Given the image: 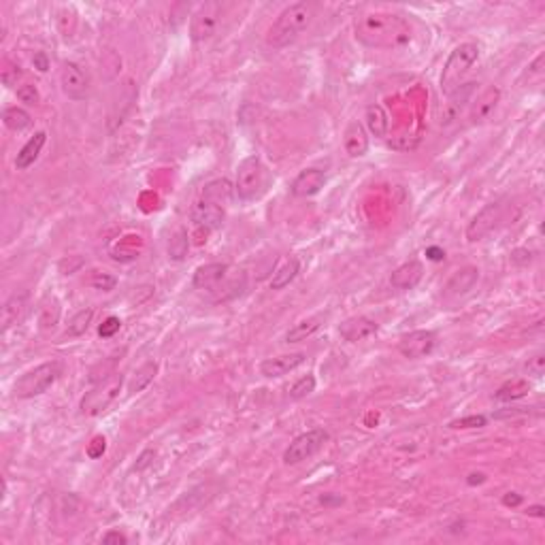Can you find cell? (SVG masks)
<instances>
[{
    "label": "cell",
    "instance_id": "cell-1",
    "mask_svg": "<svg viewBox=\"0 0 545 545\" xmlns=\"http://www.w3.org/2000/svg\"><path fill=\"white\" fill-rule=\"evenodd\" d=\"M354 34L358 43L371 49H401L411 41V26L401 15L377 11L356 17Z\"/></svg>",
    "mask_w": 545,
    "mask_h": 545
},
{
    "label": "cell",
    "instance_id": "cell-2",
    "mask_svg": "<svg viewBox=\"0 0 545 545\" xmlns=\"http://www.w3.org/2000/svg\"><path fill=\"white\" fill-rule=\"evenodd\" d=\"M192 284L196 290L213 292V294H217L220 301H228V298L239 296L245 290L247 279L241 269H234L224 262H211V264H203L194 271Z\"/></svg>",
    "mask_w": 545,
    "mask_h": 545
},
{
    "label": "cell",
    "instance_id": "cell-3",
    "mask_svg": "<svg viewBox=\"0 0 545 545\" xmlns=\"http://www.w3.org/2000/svg\"><path fill=\"white\" fill-rule=\"evenodd\" d=\"M315 6L311 2H294L290 6H286L277 19L273 21V26L269 28L266 34V43L273 49H286L292 43L298 41V36L309 28L311 19H313Z\"/></svg>",
    "mask_w": 545,
    "mask_h": 545
},
{
    "label": "cell",
    "instance_id": "cell-4",
    "mask_svg": "<svg viewBox=\"0 0 545 545\" xmlns=\"http://www.w3.org/2000/svg\"><path fill=\"white\" fill-rule=\"evenodd\" d=\"M273 183L271 171L264 166V162L258 156H247L245 160H241V164L237 166V183L234 190L239 194L241 200H258L262 198L269 188Z\"/></svg>",
    "mask_w": 545,
    "mask_h": 545
},
{
    "label": "cell",
    "instance_id": "cell-5",
    "mask_svg": "<svg viewBox=\"0 0 545 545\" xmlns=\"http://www.w3.org/2000/svg\"><path fill=\"white\" fill-rule=\"evenodd\" d=\"M477 55H480V47L475 43H463L448 55L443 72H441V92L446 96H450L460 85L463 77L477 62Z\"/></svg>",
    "mask_w": 545,
    "mask_h": 545
},
{
    "label": "cell",
    "instance_id": "cell-6",
    "mask_svg": "<svg viewBox=\"0 0 545 545\" xmlns=\"http://www.w3.org/2000/svg\"><path fill=\"white\" fill-rule=\"evenodd\" d=\"M60 365L58 362H43L28 373H23L15 384V396L17 399H34L45 394L58 379Z\"/></svg>",
    "mask_w": 545,
    "mask_h": 545
},
{
    "label": "cell",
    "instance_id": "cell-7",
    "mask_svg": "<svg viewBox=\"0 0 545 545\" xmlns=\"http://www.w3.org/2000/svg\"><path fill=\"white\" fill-rule=\"evenodd\" d=\"M124 379L119 375H111L104 382H100L94 390H90L83 401H81V414L83 416H98L100 411H104L117 396L122 390Z\"/></svg>",
    "mask_w": 545,
    "mask_h": 545
},
{
    "label": "cell",
    "instance_id": "cell-8",
    "mask_svg": "<svg viewBox=\"0 0 545 545\" xmlns=\"http://www.w3.org/2000/svg\"><path fill=\"white\" fill-rule=\"evenodd\" d=\"M328 441V433L324 428H313V431H307L303 435H298L290 446L288 450L284 452V463L286 465H298L311 456H315Z\"/></svg>",
    "mask_w": 545,
    "mask_h": 545
},
{
    "label": "cell",
    "instance_id": "cell-9",
    "mask_svg": "<svg viewBox=\"0 0 545 545\" xmlns=\"http://www.w3.org/2000/svg\"><path fill=\"white\" fill-rule=\"evenodd\" d=\"M222 17V4L220 2H205L196 9V13L190 19V36L196 43H203L211 38L220 26Z\"/></svg>",
    "mask_w": 545,
    "mask_h": 545
},
{
    "label": "cell",
    "instance_id": "cell-10",
    "mask_svg": "<svg viewBox=\"0 0 545 545\" xmlns=\"http://www.w3.org/2000/svg\"><path fill=\"white\" fill-rule=\"evenodd\" d=\"M60 85L66 98L79 102L85 100L90 94V79L85 75V70L75 64V62H64L60 68Z\"/></svg>",
    "mask_w": 545,
    "mask_h": 545
},
{
    "label": "cell",
    "instance_id": "cell-11",
    "mask_svg": "<svg viewBox=\"0 0 545 545\" xmlns=\"http://www.w3.org/2000/svg\"><path fill=\"white\" fill-rule=\"evenodd\" d=\"M503 217V203H490L486 205L467 226V239L471 243H477L482 239H486L501 222Z\"/></svg>",
    "mask_w": 545,
    "mask_h": 545
},
{
    "label": "cell",
    "instance_id": "cell-12",
    "mask_svg": "<svg viewBox=\"0 0 545 545\" xmlns=\"http://www.w3.org/2000/svg\"><path fill=\"white\" fill-rule=\"evenodd\" d=\"M437 345V335L433 330H414L399 341V352L409 360L426 358Z\"/></svg>",
    "mask_w": 545,
    "mask_h": 545
},
{
    "label": "cell",
    "instance_id": "cell-13",
    "mask_svg": "<svg viewBox=\"0 0 545 545\" xmlns=\"http://www.w3.org/2000/svg\"><path fill=\"white\" fill-rule=\"evenodd\" d=\"M475 85L477 83H460L448 98H450V102H446V107H443V113H441V126H450V124H454L458 117H460V113H463V109L471 102V98H473V94H475Z\"/></svg>",
    "mask_w": 545,
    "mask_h": 545
},
{
    "label": "cell",
    "instance_id": "cell-14",
    "mask_svg": "<svg viewBox=\"0 0 545 545\" xmlns=\"http://www.w3.org/2000/svg\"><path fill=\"white\" fill-rule=\"evenodd\" d=\"M499 100H501V90H499L497 85H490L488 90H484V94L473 100V107H471V111H469L471 124H473V126L486 124V122L495 115V111H497V107H499Z\"/></svg>",
    "mask_w": 545,
    "mask_h": 545
},
{
    "label": "cell",
    "instance_id": "cell-15",
    "mask_svg": "<svg viewBox=\"0 0 545 545\" xmlns=\"http://www.w3.org/2000/svg\"><path fill=\"white\" fill-rule=\"evenodd\" d=\"M326 183V173L320 168H305L296 175V179L290 185V192L298 198H309L315 196Z\"/></svg>",
    "mask_w": 545,
    "mask_h": 545
},
{
    "label": "cell",
    "instance_id": "cell-16",
    "mask_svg": "<svg viewBox=\"0 0 545 545\" xmlns=\"http://www.w3.org/2000/svg\"><path fill=\"white\" fill-rule=\"evenodd\" d=\"M224 217H226V209L215 205V203H209V200H198L194 207H192V222L205 230H217L222 224H224Z\"/></svg>",
    "mask_w": 545,
    "mask_h": 545
},
{
    "label": "cell",
    "instance_id": "cell-17",
    "mask_svg": "<svg viewBox=\"0 0 545 545\" xmlns=\"http://www.w3.org/2000/svg\"><path fill=\"white\" fill-rule=\"evenodd\" d=\"M379 330V324L367 315H356V318H350L345 320L341 326H339V335L350 341V343H358V341H365L369 337H373L375 333Z\"/></svg>",
    "mask_w": 545,
    "mask_h": 545
},
{
    "label": "cell",
    "instance_id": "cell-18",
    "mask_svg": "<svg viewBox=\"0 0 545 545\" xmlns=\"http://www.w3.org/2000/svg\"><path fill=\"white\" fill-rule=\"evenodd\" d=\"M305 362V354L296 352V354H284V356H275V358H266L260 365V373L269 379L273 377H284L290 371L298 369Z\"/></svg>",
    "mask_w": 545,
    "mask_h": 545
},
{
    "label": "cell",
    "instance_id": "cell-19",
    "mask_svg": "<svg viewBox=\"0 0 545 545\" xmlns=\"http://www.w3.org/2000/svg\"><path fill=\"white\" fill-rule=\"evenodd\" d=\"M26 309H28V294L26 292H15L2 305V311H0V328H2V333H6L9 328L17 326L23 320Z\"/></svg>",
    "mask_w": 545,
    "mask_h": 545
},
{
    "label": "cell",
    "instance_id": "cell-20",
    "mask_svg": "<svg viewBox=\"0 0 545 545\" xmlns=\"http://www.w3.org/2000/svg\"><path fill=\"white\" fill-rule=\"evenodd\" d=\"M422 277H424V266H422V262H420V260H409V262L401 264V266L392 273L390 284H392V288H396V290H414V288L422 281Z\"/></svg>",
    "mask_w": 545,
    "mask_h": 545
},
{
    "label": "cell",
    "instance_id": "cell-21",
    "mask_svg": "<svg viewBox=\"0 0 545 545\" xmlns=\"http://www.w3.org/2000/svg\"><path fill=\"white\" fill-rule=\"evenodd\" d=\"M477 281H480V271L475 266H465L456 271L446 284V296H463L471 292L477 286Z\"/></svg>",
    "mask_w": 545,
    "mask_h": 545
},
{
    "label": "cell",
    "instance_id": "cell-22",
    "mask_svg": "<svg viewBox=\"0 0 545 545\" xmlns=\"http://www.w3.org/2000/svg\"><path fill=\"white\" fill-rule=\"evenodd\" d=\"M343 147L352 158H362L369 151V136L360 122H352L343 134Z\"/></svg>",
    "mask_w": 545,
    "mask_h": 545
},
{
    "label": "cell",
    "instance_id": "cell-23",
    "mask_svg": "<svg viewBox=\"0 0 545 545\" xmlns=\"http://www.w3.org/2000/svg\"><path fill=\"white\" fill-rule=\"evenodd\" d=\"M234 188H232V183L228 181V179H213V181H209L207 185H205V190H203V200H209V203H215V205H220V207H228L230 203H232V198H234Z\"/></svg>",
    "mask_w": 545,
    "mask_h": 545
},
{
    "label": "cell",
    "instance_id": "cell-24",
    "mask_svg": "<svg viewBox=\"0 0 545 545\" xmlns=\"http://www.w3.org/2000/svg\"><path fill=\"white\" fill-rule=\"evenodd\" d=\"M45 141H47V134H45V132H36V134L19 149V153H17V158H15V168H17V171L30 168V166L36 162V158H38V153H41Z\"/></svg>",
    "mask_w": 545,
    "mask_h": 545
},
{
    "label": "cell",
    "instance_id": "cell-25",
    "mask_svg": "<svg viewBox=\"0 0 545 545\" xmlns=\"http://www.w3.org/2000/svg\"><path fill=\"white\" fill-rule=\"evenodd\" d=\"M156 373H158V362L149 360V362L141 365V367L132 373V377H130V382H128V392H130V394L143 392V390L156 379Z\"/></svg>",
    "mask_w": 545,
    "mask_h": 545
},
{
    "label": "cell",
    "instance_id": "cell-26",
    "mask_svg": "<svg viewBox=\"0 0 545 545\" xmlns=\"http://www.w3.org/2000/svg\"><path fill=\"white\" fill-rule=\"evenodd\" d=\"M365 124H367L369 132L375 134V136H386V134H388V128H390L388 115H386L384 107H379V104H369V107H367V111H365Z\"/></svg>",
    "mask_w": 545,
    "mask_h": 545
},
{
    "label": "cell",
    "instance_id": "cell-27",
    "mask_svg": "<svg viewBox=\"0 0 545 545\" xmlns=\"http://www.w3.org/2000/svg\"><path fill=\"white\" fill-rule=\"evenodd\" d=\"M301 271V262L298 258H290L284 262V266L277 269V273H273V279H271V288L273 290H284L286 286H290L294 281V277L298 275Z\"/></svg>",
    "mask_w": 545,
    "mask_h": 545
},
{
    "label": "cell",
    "instance_id": "cell-28",
    "mask_svg": "<svg viewBox=\"0 0 545 545\" xmlns=\"http://www.w3.org/2000/svg\"><path fill=\"white\" fill-rule=\"evenodd\" d=\"M2 122H4V126H6L9 130L21 132V130H26V128L32 124V117H30V113H28L26 109H21V107H9V109H4V113H2Z\"/></svg>",
    "mask_w": 545,
    "mask_h": 545
},
{
    "label": "cell",
    "instance_id": "cell-29",
    "mask_svg": "<svg viewBox=\"0 0 545 545\" xmlns=\"http://www.w3.org/2000/svg\"><path fill=\"white\" fill-rule=\"evenodd\" d=\"M320 322H322L320 318H309V320H303V322L294 324V326L288 330L286 341H288V343H301V341L309 339V337L320 328Z\"/></svg>",
    "mask_w": 545,
    "mask_h": 545
},
{
    "label": "cell",
    "instance_id": "cell-30",
    "mask_svg": "<svg viewBox=\"0 0 545 545\" xmlns=\"http://www.w3.org/2000/svg\"><path fill=\"white\" fill-rule=\"evenodd\" d=\"M60 320V305L53 296H47L43 303H41V309H38V322H41V328L43 330H49L58 324Z\"/></svg>",
    "mask_w": 545,
    "mask_h": 545
},
{
    "label": "cell",
    "instance_id": "cell-31",
    "mask_svg": "<svg viewBox=\"0 0 545 545\" xmlns=\"http://www.w3.org/2000/svg\"><path fill=\"white\" fill-rule=\"evenodd\" d=\"M529 390H531L529 382H524V379H516V382H512V384H505V386H503V388L495 394V399H497V401H501V403H512V401L524 399V396L529 394Z\"/></svg>",
    "mask_w": 545,
    "mask_h": 545
},
{
    "label": "cell",
    "instance_id": "cell-32",
    "mask_svg": "<svg viewBox=\"0 0 545 545\" xmlns=\"http://www.w3.org/2000/svg\"><path fill=\"white\" fill-rule=\"evenodd\" d=\"M92 318H94V309H92V307L77 311V313L70 318L68 326H66V337H81V335H85V330H87L90 324H92Z\"/></svg>",
    "mask_w": 545,
    "mask_h": 545
},
{
    "label": "cell",
    "instance_id": "cell-33",
    "mask_svg": "<svg viewBox=\"0 0 545 545\" xmlns=\"http://www.w3.org/2000/svg\"><path fill=\"white\" fill-rule=\"evenodd\" d=\"M188 249H190V241H188V232L183 228H179L173 237H171V243H168V256L173 260H183L188 256Z\"/></svg>",
    "mask_w": 545,
    "mask_h": 545
},
{
    "label": "cell",
    "instance_id": "cell-34",
    "mask_svg": "<svg viewBox=\"0 0 545 545\" xmlns=\"http://www.w3.org/2000/svg\"><path fill=\"white\" fill-rule=\"evenodd\" d=\"M313 390H315V377H313V375H305V377H301V379L290 388V399H292V401H301V399L309 396Z\"/></svg>",
    "mask_w": 545,
    "mask_h": 545
},
{
    "label": "cell",
    "instance_id": "cell-35",
    "mask_svg": "<svg viewBox=\"0 0 545 545\" xmlns=\"http://www.w3.org/2000/svg\"><path fill=\"white\" fill-rule=\"evenodd\" d=\"M488 424L486 416H467V418H458L454 422H450V428L454 431H467V428H484Z\"/></svg>",
    "mask_w": 545,
    "mask_h": 545
},
{
    "label": "cell",
    "instance_id": "cell-36",
    "mask_svg": "<svg viewBox=\"0 0 545 545\" xmlns=\"http://www.w3.org/2000/svg\"><path fill=\"white\" fill-rule=\"evenodd\" d=\"M90 286L96 290H102V292H111L117 286V279L109 273H94L90 277Z\"/></svg>",
    "mask_w": 545,
    "mask_h": 545
},
{
    "label": "cell",
    "instance_id": "cell-37",
    "mask_svg": "<svg viewBox=\"0 0 545 545\" xmlns=\"http://www.w3.org/2000/svg\"><path fill=\"white\" fill-rule=\"evenodd\" d=\"M17 98L23 104H36L38 102V90L32 83H23V85L17 87Z\"/></svg>",
    "mask_w": 545,
    "mask_h": 545
},
{
    "label": "cell",
    "instance_id": "cell-38",
    "mask_svg": "<svg viewBox=\"0 0 545 545\" xmlns=\"http://www.w3.org/2000/svg\"><path fill=\"white\" fill-rule=\"evenodd\" d=\"M119 326H122V322H119V318H115V315H111V318H107L102 324H100V328H98V335L100 337H113L117 330H119Z\"/></svg>",
    "mask_w": 545,
    "mask_h": 545
},
{
    "label": "cell",
    "instance_id": "cell-39",
    "mask_svg": "<svg viewBox=\"0 0 545 545\" xmlns=\"http://www.w3.org/2000/svg\"><path fill=\"white\" fill-rule=\"evenodd\" d=\"M527 371L531 373V375H535V377H541L545 373V356L544 354H537L535 358H531L529 360V365H527Z\"/></svg>",
    "mask_w": 545,
    "mask_h": 545
},
{
    "label": "cell",
    "instance_id": "cell-40",
    "mask_svg": "<svg viewBox=\"0 0 545 545\" xmlns=\"http://www.w3.org/2000/svg\"><path fill=\"white\" fill-rule=\"evenodd\" d=\"M104 450H107L104 437H96V439L90 443V448H87V456H90V458H100V456L104 454Z\"/></svg>",
    "mask_w": 545,
    "mask_h": 545
},
{
    "label": "cell",
    "instance_id": "cell-41",
    "mask_svg": "<svg viewBox=\"0 0 545 545\" xmlns=\"http://www.w3.org/2000/svg\"><path fill=\"white\" fill-rule=\"evenodd\" d=\"M19 77H21L19 66H9V68H4V72H2V81H4L6 85H15Z\"/></svg>",
    "mask_w": 545,
    "mask_h": 545
},
{
    "label": "cell",
    "instance_id": "cell-42",
    "mask_svg": "<svg viewBox=\"0 0 545 545\" xmlns=\"http://www.w3.org/2000/svg\"><path fill=\"white\" fill-rule=\"evenodd\" d=\"M102 544H117V545H126L128 544V537L126 535H122L119 531H109L104 537H102Z\"/></svg>",
    "mask_w": 545,
    "mask_h": 545
},
{
    "label": "cell",
    "instance_id": "cell-43",
    "mask_svg": "<svg viewBox=\"0 0 545 545\" xmlns=\"http://www.w3.org/2000/svg\"><path fill=\"white\" fill-rule=\"evenodd\" d=\"M32 64H34V68L41 70V72H47V70H49V60H47V55H45L43 51H36V53H34Z\"/></svg>",
    "mask_w": 545,
    "mask_h": 545
},
{
    "label": "cell",
    "instance_id": "cell-44",
    "mask_svg": "<svg viewBox=\"0 0 545 545\" xmlns=\"http://www.w3.org/2000/svg\"><path fill=\"white\" fill-rule=\"evenodd\" d=\"M522 497L520 495H516V492H507L505 497H503V505L505 507H518V505H522Z\"/></svg>",
    "mask_w": 545,
    "mask_h": 545
},
{
    "label": "cell",
    "instance_id": "cell-45",
    "mask_svg": "<svg viewBox=\"0 0 545 545\" xmlns=\"http://www.w3.org/2000/svg\"><path fill=\"white\" fill-rule=\"evenodd\" d=\"M320 503H322L324 507L341 505V503H343V497H339V495H324V497H320Z\"/></svg>",
    "mask_w": 545,
    "mask_h": 545
},
{
    "label": "cell",
    "instance_id": "cell-46",
    "mask_svg": "<svg viewBox=\"0 0 545 545\" xmlns=\"http://www.w3.org/2000/svg\"><path fill=\"white\" fill-rule=\"evenodd\" d=\"M426 256H428L431 260L439 262V260H443V258H446V252H443L441 247H428V249H426Z\"/></svg>",
    "mask_w": 545,
    "mask_h": 545
},
{
    "label": "cell",
    "instance_id": "cell-47",
    "mask_svg": "<svg viewBox=\"0 0 545 545\" xmlns=\"http://www.w3.org/2000/svg\"><path fill=\"white\" fill-rule=\"evenodd\" d=\"M527 514H529V516H535V518H544L545 507L544 505H531V507L527 509Z\"/></svg>",
    "mask_w": 545,
    "mask_h": 545
},
{
    "label": "cell",
    "instance_id": "cell-48",
    "mask_svg": "<svg viewBox=\"0 0 545 545\" xmlns=\"http://www.w3.org/2000/svg\"><path fill=\"white\" fill-rule=\"evenodd\" d=\"M484 482H486V475H484V473H471V475H469V480H467V484H469V486L484 484Z\"/></svg>",
    "mask_w": 545,
    "mask_h": 545
},
{
    "label": "cell",
    "instance_id": "cell-49",
    "mask_svg": "<svg viewBox=\"0 0 545 545\" xmlns=\"http://www.w3.org/2000/svg\"><path fill=\"white\" fill-rule=\"evenodd\" d=\"M151 456H153V452H151V450H147V452H145V454H143V456L139 458L141 463L136 465V469H143V467H147V463H149L147 458H151Z\"/></svg>",
    "mask_w": 545,
    "mask_h": 545
}]
</instances>
